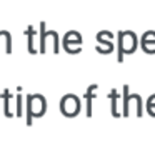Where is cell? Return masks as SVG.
Returning a JSON list of instances; mask_svg holds the SVG:
<instances>
[{
  "mask_svg": "<svg viewBox=\"0 0 155 148\" xmlns=\"http://www.w3.org/2000/svg\"><path fill=\"white\" fill-rule=\"evenodd\" d=\"M27 125H32V120L38 117H44L47 111V100L44 95L35 93V95H27Z\"/></svg>",
  "mask_w": 155,
  "mask_h": 148,
  "instance_id": "1",
  "label": "cell"
},
{
  "mask_svg": "<svg viewBox=\"0 0 155 148\" xmlns=\"http://www.w3.org/2000/svg\"><path fill=\"white\" fill-rule=\"evenodd\" d=\"M137 35L132 30H122L118 34V62H122L124 55H130L137 50Z\"/></svg>",
  "mask_w": 155,
  "mask_h": 148,
  "instance_id": "2",
  "label": "cell"
},
{
  "mask_svg": "<svg viewBox=\"0 0 155 148\" xmlns=\"http://www.w3.org/2000/svg\"><path fill=\"white\" fill-rule=\"evenodd\" d=\"M82 110V101L77 95L74 93H67L60 98V111L65 115V117L72 118V117H77Z\"/></svg>",
  "mask_w": 155,
  "mask_h": 148,
  "instance_id": "3",
  "label": "cell"
},
{
  "mask_svg": "<svg viewBox=\"0 0 155 148\" xmlns=\"http://www.w3.org/2000/svg\"><path fill=\"white\" fill-rule=\"evenodd\" d=\"M62 45H64V50L68 53H78L80 52V45H82V35L75 30H70L64 35L62 38Z\"/></svg>",
  "mask_w": 155,
  "mask_h": 148,
  "instance_id": "4",
  "label": "cell"
},
{
  "mask_svg": "<svg viewBox=\"0 0 155 148\" xmlns=\"http://www.w3.org/2000/svg\"><path fill=\"white\" fill-rule=\"evenodd\" d=\"M40 52L44 53L45 48H47V40L48 38H52V42H54V52L55 53H58V50H60V38H58V34L55 30H45V22H40Z\"/></svg>",
  "mask_w": 155,
  "mask_h": 148,
  "instance_id": "5",
  "label": "cell"
},
{
  "mask_svg": "<svg viewBox=\"0 0 155 148\" xmlns=\"http://www.w3.org/2000/svg\"><path fill=\"white\" fill-rule=\"evenodd\" d=\"M128 85H124V115L122 117H128L130 115V101L135 100L137 101V117H142V111H143V107H142V97L137 93H128Z\"/></svg>",
  "mask_w": 155,
  "mask_h": 148,
  "instance_id": "6",
  "label": "cell"
},
{
  "mask_svg": "<svg viewBox=\"0 0 155 148\" xmlns=\"http://www.w3.org/2000/svg\"><path fill=\"white\" fill-rule=\"evenodd\" d=\"M142 48L145 53H155V30H148L142 35Z\"/></svg>",
  "mask_w": 155,
  "mask_h": 148,
  "instance_id": "7",
  "label": "cell"
},
{
  "mask_svg": "<svg viewBox=\"0 0 155 148\" xmlns=\"http://www.w3.org/2000/svg\"><path fill=\"white\" fill-rule=\"evenodd\" d=\"M97 42L102 45H105V52L104 53H110L114 50V35L110 32L104 30V32H98L97 34Z\"/></svg>",
  "mask_w": 155,
  "mask_h": 148,
  "instance_id": "8",
  "label": "cell"
},
{
  "mask_svg": "<svg viewBox=\"0 0 155 148\" xmlns=\"http://www.w3.org/2000/svg\"><path fill=\"white\" fill-rule=\"evenodd\" d=\"M95 92H97V83L90 85L85 93V100H87V117H92V100L95 97Z\"/></svg>",
  "mask_w": 155,
  "mask_h": 148,
  "instance_id": "9",
  "label": "cell"
},
{
  "mask_svg": "<svg viewBox=\"0 0 155 148\" xmlns=\"http://www.w3.org/2000/svg\"><path fill=\"white\" fill-rule=\"evenodd\" d=\"M25 34L28 35V52H30V53H37V50H35V47H34V38H35V35H37L35 28L30 25V27H27Z\"/></svg>",
  "mask_w": 155,
  "mask_h": 148,
  "instance_id": "10",
  "label": "cell"
},
{
  "mask_svg": "<svg viewBox=\"0 0 155 148\" xmlns=\"http://www.w3.org/2000/svg\"><path fill=\"white\" fill-rule=\"evenodd\" d=\"M2 98H4V115L7 118L8 117H14V115L10 113V110H8V100L12 98V93L8 90H4V92H2Z\"/></svg>",
  "mask_w": 155,
  "mask_h": 148,
  "instance_id": "11",
  "label": "cell"
},
{
  "mask_svg": "<svg viewBox=\"0 0 155 148\" xmlns=\"http://www.w3.org/2000/svg\"><path fill=\"white\" fill-rule=\"evenodd\" d=\"M145 110L150 117H155V95H150L147 98V103H145Z\"/></svg>",
  "mask_w": 155,
  "mask_h": 148,
  "instance_id": "12",
  "label": "cell"
},
{
  "mask_svg": "<svg viewBox=\"0 0 155 148\" xmlns=\"http://www.w3.org/2000/svg\"><path fill=\"white\" fill-rule=\"evenodd\" d=\"M108 97H110V100H112V117H120L118 115V111H117V92L115 90H112L110 93H108Z\"/></svg>",
  "mask_w": 155,
  "mask_h": 148,
  "instance_id": "13",
  "label": "cell"
},
{
  "mask_svg": "<svg viewBox=\"0 0 155 148\" xmlns=\"http://www.w3.org/2000/svg\"><path fill=\"white\" fill-rule=\"evenodd\" d=\"M20 90H22V88L18 87V93H17V117H22V107H24V103H22V95H20Z\"/></svg>",
  "mask_w": 155,
  "mask_h": 148,
  "instance_id": "14",
  "label": "cell"
}]
</instances>
